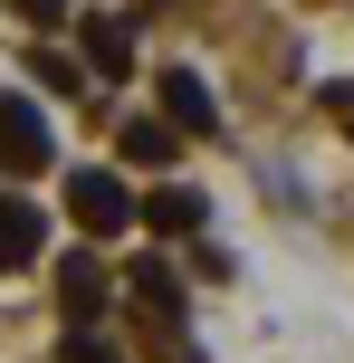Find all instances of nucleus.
<instances>
[{
  "mask_svg": "<svg viewBox=\"0 0 354 363\" xmlns=\"http://www.w3.org/2000/svg\"><path fill=\"white\" fill-rule=\"evenodd\" d=\"M57 296H67V315H77V325H96V315H106V268H96L87 249H77V258H57Z\"/></svg>",
  "mask_w": 354,
  "mask_h": 363,
  "instance_id": "5",
  "label": "nucleus"
},
{
  "mask_svg": "<svg viewBox=\"0 0 354 363\" xmlns=\"http://www.w3.org/2000/svg\"><path fill=\"white\" fill-rule=\"evenodd\" d=\"M134 220H153L163 239H192V230H201V191H182V182H163L153 201H134Z\"/></svg>",
  "mask_w": 354,
  "mask_h": 363,
  "instance_id": "6",
  "label": "nucleus"
},
{
  "mask_svg": "<svg viewBox=\"0 0 354 363\" xmlns=\"http://www.w3.org/2000/svg\"><path fill=\"white\" fill-rule=\"evenodd\" d=\"M163 115H172V125H192V134H211V125H221V96H211L192 67H163Z\"/></svg>",
  "mask_w": 354,
  "mask_h": 363,
  "instance_id": "4",
  "label": "nucleus"
},
{
  "mask_svg": "<svg viewBox=\"0 0 354 363\" xmlns=\"http://www.w3.org/2000/svg\"><path fill=\"white\" fill-rule=\"evenodd\" d=\"M38 230H48V220H38L29 201H0V268H29V258H38Z\"/></svg>",
  "mask_w": 354,
  "mask_h": 363,
  "instance_id": "7",
  "label": "nucleus"
},
{
  "mask_svg": "<svg viewBox=\"0 0 354 363\" xmlns=\"http://www.w3.org/2000/svg\"><path fill=\"white\" fill-rule=\"evenodd\" d=\"M67 220H77V230H96V239L134 230V191H125V172H67Z\"/></svg>",
  "mask_w": 354,
  "mask_h": 363,
  "instance_id": "1",
  "label": "nucleus"
},
{
  "mask_svg": "<svg viewBox=\"0 0 354 363\" xmlns=\"http://www.w3.org/2000/svg\"><path fill=\"white\" fill-rule=\"evenodd\" d=\"M19 19H29V29H57V19H67V0H10Z\"/></svg>",
  "mask_w": 354,
  "mask_h": 363,
  "instance_id": "10",
  "label": "nucleus"
},
{
  "mask_svg": "<svg viewBox=\"0 0 354 363\" xmlns=\"http://www.w3.org/2000/svg\"><path fill=\"white\" fill-rule=\"evenodd\" d=\"M345 115H354V106H345Z\"/></svg>",
  "mask_w": 354,
  "mask_h": 363,
  "instance_id": "11",
  "label": "nucleus"
},
{
  "mask_svg": "<svg viewBox=\"0 0 354 363\" xmlns=\"http://www.w3.org/2000/svg\"><path fill=\"white\" fill-rule=\"evenodd\" d=\"M57 153L48 115H38V96H0V172H38Z\"/></svg>",
  "mask_w": 354,
  "mask_h": 363,
  "instance_id": "2",
  "label": "nucleus"
},
{
  "mask_svg": "<svg viewBox=\"0 0 354 363\" xmlns=\"http://www.w3.org/2000/svg\"><path fill=\"white\" fill-rule=\"evenodd\" d=\"M125 163H153V172H163V163H172V125H153V115L125 125Z\"/></svg>",
  "mask_w": 354,
  "mask_h": 363,
  "instance_id": "8",
  "label": "nucleus"
},
{
  "mask_svg": "<svg viewBox=\"0 0 354 363\" xmlns=\"http://www.w3.org/2000/svg\"><path fill=\"white\" fill-rule=\"evenodd\" d=\"M38 86H48V96H87V67H77V57H57V48H38Z\"/></svg>",
  "mask_w": 354,
  "mask_h": 363,
  "instance_id": "9",
  "label": "nucleus"
},
{
  "mask_svg": "<svg viewBox=\"0 0 354 363\" xmlns=\"http://www.w3.org/2000/svg\"><path fill=\"white\" fill-rule=\"evenodd\" d=\"M77 67L87 77H125L134 67V29L125 19H87V29H77Z\"/></svg>",
  "mask_w": 354,
  "mask_h": 363,
  "instance_id": "3",
  "label": "nucleus"
}]
</instances>
